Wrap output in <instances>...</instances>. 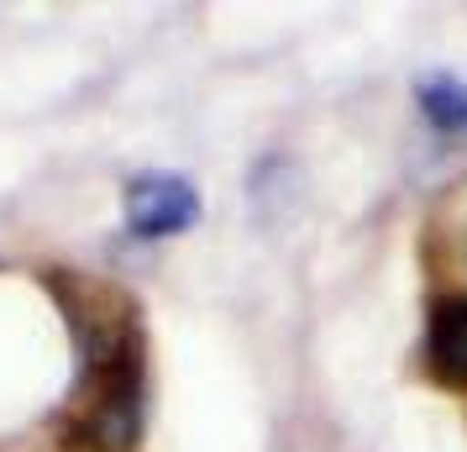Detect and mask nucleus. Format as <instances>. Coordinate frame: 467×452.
I'll return each instance as SVG.
<instances>
[{
	"label": "nucleus",
	"mask_w": 467,
	"mask_h": 452,
	"mask_svg": "<svg viewBox=\"0 0 467 452\" xmlns=\"http://www.w3.org/2000/svg\"><path fill=\"white\" fill-rule=\"evenodd\" d=\"M200 221V194L179 173H142L127 184V226L131 237H179L184 226Z\"/></svg>",
	"instance_id": "1"
},
{
	"label": "nucleus",
	"mask_w": 467,
	"mask_h": 452,
	"mask_svg": "<svg viewBox=\"0 0 467 452\" xmlns=\"http://www.w3.org/2000/svg\"><path fill=\"white\" fill-rule=\"evenodd\" d=\"M425 358L446 384H467V295H451L431 310L425 331Z\"/></svg>",
	"instance_id": "2"
},
{
	"label": "nucleus",
	"mask_w": 467,
	"mask_h": 452,
	"mask_svg": "<svg viewBox=\"0 0 467 452\" xmlns=\"http://www.w3.org/2000/svg\"><path fill=\"white\" fill-rule=\"evenodd\" d=\"M415 100H420L425 121L446 137H467V85L457 74H425L415 85Z\"/></svg>",
	"instance_id": "3"
}]
</instances>
